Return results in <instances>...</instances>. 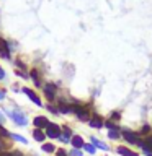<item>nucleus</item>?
I'll return each instance as SVG.
<instances>
[{
    "instance_id": "1",
    "label": "nucleus",
    "mask_w": 152,
    "mask_h": 156,
    "mask_svg": "<svg viewBox=\"0 0 152 156\" xmlns=\"http://www.w3.org/2000/svg\"><path fill=\"white\" fill-rule=\"evenodd\" d=\"M46 135L51 136V138H59V136H61V130H59V127L56 124H51V125H48Z\"/></svg>"
},
{
    "instance_id": "2",
    "label": "nucleus",
    "mask_w": 152,
    "mask_h": 156,
    "mask_svg": "<svg viewBox=\"0 0 152 156\" xmlns=\"http://www.w3.org/2000/svg\"><path fill=\"white\" fill-rule=\"evenodd\" d=\"M10 117H12V120H15L18 125H26V117H25L23 114H20V112L12 111L10 112Z\"/></svg>"
},
{
    "instance_id": "3",
    "label": "nucleus",
    "mask_w": 152,
    "mask_h": 156,
    "mask_svg": "<svg viewBox=\"0 0 152 156\" xmlns=\"http://www.w3.org/2000/svg\"><path fill=\"white\" fill-rule=\"evenodd\" d=\"M23 93H25V94H26V96L29 98V99H31V101L34 102V104L41 106V101H39V98H38L36 94H34V91H31V90H28V88H23Z\"/></svg>"
},
{
    "instance_id": "4",
    "label": "nucleus",
    "mask_w": 152,
    "mask_h": 156,
    "mask_svg": "<svg viewBox=\"0 0 152 156\" xmlns=\"http://www.w3.org/2000/svg\"><path fill=\"white\" fill-rule=\"evenodd\" d=\"M0 55H2L3 58H8V57H10L8 46H7V42H5L3 39H0Z\"/></svg>"
},
{
    "instance_id": "5",
    "label": "nucleus",
    "mask_w": 152,
    "mask_h": 156,
    "mask_svg": "<svg viewBox=\"0 0 152 156\" xmlns=\"http://www.w3.org/2000/svg\"><path fill=\"white\" fill-rule=\"evenodd\" d=\"M34 125H36L38 129H46L49 125V120L46 117H36V119H34Z\"/></svg>"
},
{
    "instance_id": "6",
    "label": "nucleus",
    "mask_w": 152,
    "mask_h": 156,
    "mask_svg": "<svg viewBox=\"0 0 152 156\" xmlns=\"http://www.w3.org/2000/svg\"><path fill=\"white\" fill-rule=\"evenodd\" d=\"M88 124H90V127H93V129H100V127H103V122L98 115H93L90 120H88Z\"/></svg>"
},
{
    "instance_id": "7",
    "label": "nucleus",
    "mask_w": 152,
    "mask_h": 156,
    "mask_svg": "<svg viewBox=\"0 0 152 156\" xmlns=\"http://www.w3.org/2000/svg\"><path fill=\"white\" fill-rule=\"evenodd\" d=\"M124 138L127 141H131V143H136V141L139 140V136H137L136 133H132V132H129V130H124Z\"/></svg>"
},
{
    "instance_id": "8",
    "label": "nucleus",
    "mask_w": 152,
    "mask_h": 156,
    "mask_svg": "<svg viewBox=\"0 0 152 156\" xmlns=\"http://www.w3.org/2000/svg\"><path fill=\"white\" fill-rule=\"evenodd\" d=\"M116 151H118L120 154H123V156H137L136 153H132L131 150L124 148V146H118V148H116Z\"/></svg>"
},
{
    "instance_id": "9",
    "label": "nucleus",
    "mask_w": 152,
    "mask_h": 156,
    "mask_svg": "<svg viewBox=\"0 0 152 156\" xmlns=\"http://www.w3.org/2000/svg\"><path fill=\"white\" fill-rule=\"evenodd\" d=\"M44 91H46V98H48V99H54V91H56L54 85H48L46 88H44Z\"/></svg>"
},
{
    "instance_id": "10",
    "label": "nucleus",
    "mask_w": 152,
    "mask_h": 156,
    "mask_svg": "<svg viewBox=\"0 0 152 156\" xmlns=\"http://www.w3.org/2000/svg\"><path fill=\"white\" fill-rule=\"evenodd\" d=\"M72 145L74 146H75V148L78 150V148H82V146H83V140L80 138V136H78V135H75V136H72Z\"/></svg>"
},
{
    "instance_id": "11",
    "label": "nucleus",
    "mask_w": 152,
    "mask_h": 156,
    "mask_svg": "<svg viewBox=\"0 0 152 156\" xmlns=\"http://www.w3.org/2000/svg\"><path fill=\"white\" fill-rule=\"evenodd\" d=\"M33 136H34V138H36L38 141H43L44 138H46V135H44V133H43V132L39 130V129H36V130L33 132Z\"/></svg>"
},
{
    "instance_id": "12",
    "label": "nucleus",
    "mask_w": 152,
    "mask_h": 156,
    "mask_svg": "<svg viewBox=\"0 0 152 156\" xmlns=\"http://www.w3.org/2000/svg\"><path fill=\"white\" fill-rule=\"evenodd\" d=\"M90 140H92V143L95 145V146H98V148H101V150H105V151L108 150V146H106L105 143H101V141H98L97 138H90Z\"/></svg>"
},
{
    "instance_id": "13",
    "label": "nucleus",
    "mask_w": 152,
    "mask_h": 156,
    "mask_svg": "<svg viewBox=\"0 0 152 156\" xmlns=\"http://www.w3.org/2000/svg\"><path fill=\"white\" fill-rule=\"evenodd\" d=\"M54 150H56V148H54V145H51V143L43 145V151H46V153H52Z\"/></svg>"
},
{
    "instance_id": "14",
    "label": "nucleus",
    "mask_w": 152,
    "mask_h": 156,
    "mask_svg": "<svg viewBox=\"0 0 152 156\" xmlns=\"http://www.w3.org/2000/svg\"><path fill=\"white\" fill-rule=\"evenodd\" d=\"M83 148H85V151H88L90 154L95 153V146H93V145H83Z\"/></svg>"
},
{
    "instance_id": "15",
    "label": "nucleus",
    "mask_w": 152,
    "mask_h": 156,
    "mask_svg": "<svg viewBox=\"0 0 152 156\" xmlns=\"http://www.w3.org/2000/svg\"><path fill=\"white\" fill-rule=\"evenodd\" d=\"M10 136L15 140H18V141H21V143H26V138H23V136H20V135H15V133H10Z\"/></svg>"
},
{
    "instance_id": "16",
    "label": "nucleus",
    "mask_w": 152,
    "mask_h": 156,
    "mask_svg": "<svg viewBox=\"0 0 152 156\" xmlns=\"http://www.w3.org/2000/svg\"><path fill=\"white\" fill-rule=\"evenodd\" d=\"M0 135H2V136H10V133H8V132L3 129L2 125H0Z\"/></svg>"
},
{
    "instance_id": "17",
    "label": "nucleus",
    "mask_w": 152,
    "mask_h": 156,
    "mask_svg": "<svg viewBox=\"0 0 152 156\" xmlns=\"http://www.w3.org/2000/svg\"><path fill=\"white\" fill-rule=\"evenodd\" d=\"M118 136H120L118 130H116V132H115V130H111V132H110V138H118Z\"/></svg>"
},
{
    "instance_id": "18",
    "label": "nucleus",
    "mask_w": 152,
    "mask_h": 156,
    "mask_svg": "<svg viewBox=\"0 0 152 156\" xmlns=\"http://www.w3.org/2000/svg\"><path fill=\"white\" fill-rule=\"evenodd\" d=\"M70 156H82V153H80V151H78L77 148H75L74 151H70Z\"/></svg>"
},
{
    "instance_id": "19",
    "label": "nucleus",
    "mask_w": 152,
    "mask_h": 156,
    "mask_svg": "<svg viewBox=\"0 0 152 156\" xmlns=\"http://www.w3.org/2000/svg\"><path fill=\"white\" fill-rule=\"evenodd\" d=\"M57 156H67V151H64V150H57Z\"/></svg>"
},
{
    "instance_id": "20",
    "label": "nucleus",
    "mask_w": 152,
    "mask_h": 156,
    "mask_svg": "<svg viewBox=\"0 0 152 156\" xmlns=\"http://www.w3.org/2000/svg\"><path fill=\"white\" fill-rule=\"evenodd\" d=\"M105 125L108 127V129H116V127H115V124H111V122H106Z\"/></svg>"
},
{
    "instance_id": "21",
    "label": "nucleus",
    "mask_w": 152,
    "mask_h": 156,
    "mask_svg": "<svg viewBox=\"0 0 152 156\" xmlns=\"http://www.w3.org/2000/svg\"><path fill=\"white\" fill-rule=\"evenodd\" d=\"M111 119H120V114H118V112H113V115H111Z\"/></svg>"
},
{
    "instance_id": "22",
    "label": "nucleus",
    "mask_w": 152,
    "mask_h": 156,
    "mask_svg": "<svg viewBox=\"0 0 152 156\" xmlns=\"http://www.w3.org/2000/svg\"><path fill=\"white\" fill-rule=\"evenodd\" d=\"M149 132V125H144V129H142V133H147Z\"/></svg>"
},
{
    "instance_id": "23",
    "label": "nucleus",
    "mask_w": 152,
    "mask_h": 156,
    "mask_svg": "<svg viewBox=\"0 0 152 156\" xmlns=\"http://www.w3.org/2000/svg\"><path fill=\"white\" fill-rule=\"evenodd\" d=\"M48 109H49V111H51V112H59V111L56 109V107H52V106H49V107H48Z\"/></svg>"
},
{
    "instance_id": "24",
    "label": "nucleus",
    "mask_w": 152,
    "mask_h": 156,
    "mask_svg": "<svg viewBox=\"0 0 152 156\" xmlns=\"http://www.w3.org/2000/svg\"><path fill=\"white\" fill-rule=\"evenodd\" d=\"M3 76H5V73H3L2 68H0V80H3Z\"/></svg>"
},
{
    "instance_id": "25",
    "label": "nucleus",
    "mask_w": 152,
    "mask_h": 156,
    "mask_svg": "<svg viewBox=\"0 0 152 156\" xmlns=\"http://www.w3.org/2000/svg\"><path fill=\"white\" fill-rule=\"evenodd\" d=\"M3 98H5V91L0 90V99H3Z\"/></svg>"
},
{
    "instance_id": "26",
    "label": "nucleus",
    "mask_w": 152,
    "mask_h": 156,
    "mask_svg": "<svg viewBox=\"0 0 152 156\" xmlns=\"http://www.w3.org/2000/svg\"><path fill=\"white\" fill-rule=\"evenodd\" d=\"M3 122V115H2V112H0V124Z\"/></svg>"
}]
</instances>
